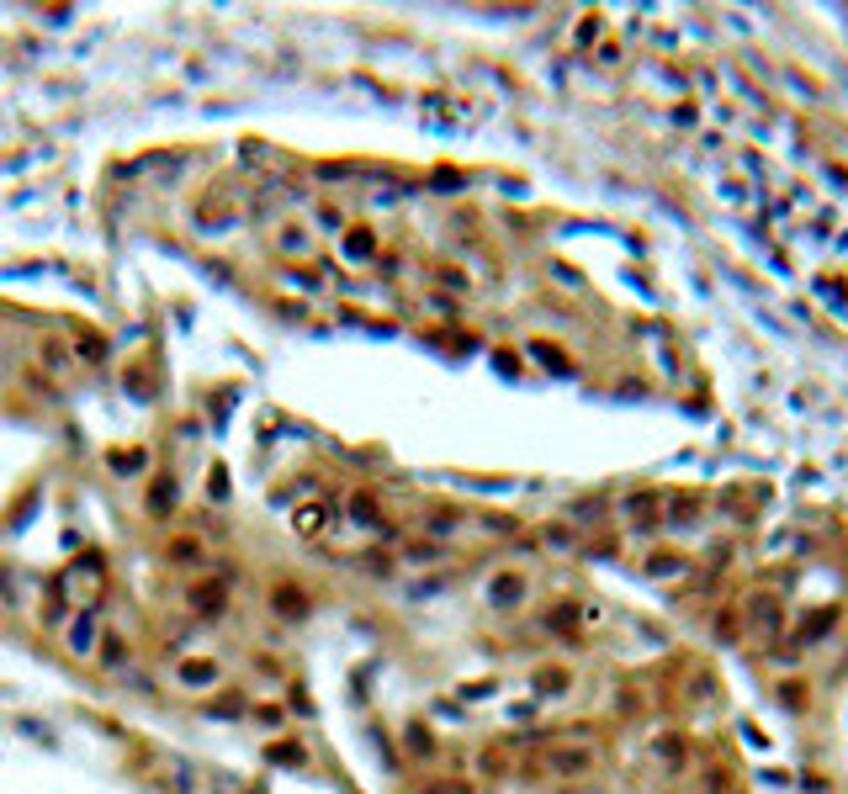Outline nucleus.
<instances>
[{"label":"nucleus","instance_id":"obj_13","mask_svg":"<svg viewBox=\"0 0 848 794\" xmlns=\"http://www.w3.org/2000/svg\"><path fill=\"white\" fill-rule=\"evenodd\" d=\"M832 619H838V609H822V615H811L806 625H801V641H811V635H822L832 625Z\"/></svg>","mask_w":848,"mask_h":794},{"label":"nucleus","instance_id":"obj_10","mask_svg":"<svg viewBox=\"0 0 848 794\" xmlns=\"http://www.w3.org/2000/svg\"><path fill=\"white\" fill-rule=\"evenodd\" d=\"M143 461H149L143 450H112V456H106V466H122L117 476H138V472H143Z\"/></svg>","mask_w":848,"mask_h":794},{"label":"nucleus","instance_id":"obj_3","mask_svg":"<svg viewBox=\"0 0 848 794\" xmlns=\"http://www.w3.org/2000/svg\"><path fill=\"white\" fill-rule=\"evenodd\" d=\"M525 598V577L520 572H499V577H488V604H499V609H514Z\"/></svg>","mask_w":848,"mask_h":794},{"label":"nucleus","instance_id":"obj_6","mask_svg":"<svg viewBox=\"0 0 848 794\" xmlns=\"http://www.w3.org/2000/svg\"><path fill=\"white\" fill-rule=\"evenodd\" d=\"M271 604H276V615H286V619H297V615H308V598L297 593V588H292V582H282V588H276V598H271Z\"/></svg>","mask_w":848,"mask_h":794},{"label":"nucleus","instance_id":"obj_7","mask_svg":"<svg viewBox=\"0 0 848 794\" xmlns=\"http://www.w3.org/2000/svg\"><path fill=\"white\" fill-rule=\"evenodd\" d=\"M652 509H663V493H631L621 503V514H631V519H652Z\"/></svg>","mask_w":848,"mask_h":794},{"label":"nucleus","instance_id":"obj_12","mask_svg":"<svg viewBox=\"0 0 848 794\" xmlns=\"http://www.w3.org/2000/svg\"><path fill=\"white\" fill-rule=\"evenodd\" d=\"M170 561H186V567H197V561H202V546H197V540H175V546H170Z\"/></svg>","mask_w":848,"mask_h":794},{"label":"nucleus","instance_id":"obj_9","mask_svg":"<svg viewBox=\"0 0 848 794\" xmlns=\"http://www.w3.org/2000/svg\"><path fill=\"white\" fill-rule=\"evenodd\" d=\"M371 249H377L371 228H350V233H345V255H350V259H366Z\"/></svg>","mask_w":848,"mask_h":794},{"label":"nucleus","instance_id":"obj_2","mask_svg":"<svg viewBox=\"0 0 848 794\" xmlns=\"http://www.w3.org/2000/svg\"><path fill=\"white\" fill-rule=\"evenodd\" d=\"M546 768L562 773V778H584V773H594V752L588 747H551L546 752Z\"/></svg>","mask_w":848,"mask_h":794},{"label":"nucleus","instance_id":"obj_11","mask_svg":"<svg viewBox=\"0 0 848 794\" xmlns=\"http://www.w3.org/2000/svg\"><path fill=\"white\" fill-rule=\"evenodd\" d=\"M69 652H75V656H85V652H90V615H85V619H75V630H69Z\"/></svg>","mask_w":848,"mask_h":794},{"label":"nucleus","instance_id":"obj_1","mask_svg":"<svg viewBox=\"0 0 848 794\" xmlns=\"http://www.w3.org/2000/svg\"><path fill=\"white\" fill-rule=\"evenodd\" d=\"M743 615H747V625L758 635H780V625H785V609H780V598L774 593H753L743 604Z\"/></svg>","mask_w":848,"mask_h":794},{"label":"nucleus","instance_id":"obj_14","mask_svg":"<svg viewBox=\"0 0 848 794\" xmlns=\"http://www.w3.org/2000/svg\"><path fill=\"white\" fill-rule=\"evenodd\" d=\"M218 582H202V588H197V593H191V604H197V609H218Z\"/></svg>","mask_w":848,"mask_h":794},{"label":"nucleus","instance_id":"obj_8","mask_svg":"<svg viewBox=\"0 0 848 794\" xmlns=\"http://www.w3.org/2000/svg\"><path fill=\"white\" fill-rule=\"evenodd\" d=\"M567 683H573L567 667H541V673H536V689H541V694H567Z\"/></svg>","mask_w":848,"mask_h":794},{"label":"nucleus","instance_id":"obj_15","mask_svg":"<svg viewBox=\"0 0 848 794\" xmlns=\"http://www.w3.org/2000/svg\"><path fill=\"white\" fill-rule=\"evenodd\" d=\"M780 699H785L790 710H806V689H801V683H785V689H780Z\"/></svg>","mask_w":848,"mask_h":794},{"label":"nucleus","instance_id":"obj_5","mask_svg":"<svg viewBox=\"0 0 848 794\" xmlns=\"http://www.w3.org/2000/svg\"><path fill=\"white\" fill-rule=\"evenodd\" d=\"M181 683H186V689H207V683H218V662H181Z\"/></svg>","mask_w":848,"mask_h":794},{"label":"nucleus","instance_id":"obj_4","mask_svg":"<svg viewBox=\"0 0 848 794\" xmlns=\"http://www.w3.org/2000/svg\"><path fill=\"white\" fill-rule=\"evenodd\" d=\"M308 244H313V238H308L303 222H282V228H276V249H286V255H308Z\"/></svg>","mask_w":848,"mask_h":794}]
</instances>
